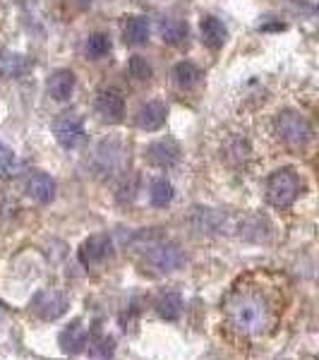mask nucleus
I'll list each match as a JSON object with an SVG mask.
<instances>
[{
    "mask_svg": "<svg viewBox=\"0 0 319 360\" xmlns=\"http://www.w3.org/2000/svg\"><path fill=\"white\" fill-rule=\"evenodd\" d=\"M276 298L259 286H235L223 300V315L228 327L242 339H264L278 322Z\"/></svg>",
    "mask_w": 319,
    "mask_h": 360,
    "instance_id": "obj_1",
    "label": "nucleus"
},
{
    "mask_svg": "<svg viewBox=\"0 0 319 360\" xmlns=\"http://www.w3.org/2000/svg\"><path fill=\"white\" fill-rule=\"evenodd\" d=\"M130 250L142 259L144 266L156 269L161 274L176 271L185 264V252L176 240L159 233L156 229H142L130 236Z\"/></svg>",
    "mask_w": 319,
    "mask_h": 360,
    "instance_id": "obj_2",
    "label": "nucleus"
},
{
    "mask_svg": "<svg viewBox=\"0 0 319 360\" xmlns=\"http://www.w3.org/2000/svg\"><path fill=\"white\" fill-rule=\"evenodd\" d=\"M274 132L276 137L293 152H305L315 139V127L295 108H283L274 115Z\"/></svg>",
    "mask_w": 319,
    "mask_h": 360,
    "instance_id": "obj_3",
    "label": "nucleus"
},
{
    "mask_svg": "<svg viewBox=\"0 0 319 360\" xmlns=\"http://www.w3.org/2000/svg\"><path fill=\"white\" fill-rule=\"evenodd\" d=\"M300 193H303V180H300L293 166L276 168L274 173H269L264 183L266 202L276 209H288L300 197Z\"/></svg>",
    "mask_w": 319,
    "mask_h": 360,
    "instance_id": "obj_4",
    "label": "nucleus"
},
{
    "mask_svg": "<svg viewBox=\"0 0 319 360\" xmlns=\"http://www.w3.org/2000/svg\"><path fill=\"white\" fill-rule=\"evenodd\" d=\"M53 137L63 149H77L84 144L86 130H84V120L77 113H60L53 120Z\"/></svg>",
    "mask_w": 319,
    "mask_h": 360,
    "instance_id": "obj_5",
    "label": "nucleus"
},
{
    "mask_svg": "<svg viewBox=\"0 0 319 360\" xmlns=\"http://www.w3.org/2000/svg\"><path fill=\"white\" fill-rule=\"evenodd\" d=\"M181 156H183V149L173 137H161V139H156V142L147 144V149H144L147 164H152L156 168H173L181 161Z\"/></svg>",
    "mask_w": 319,
    "mask_h": 360,
    "instance_id": "obj_6",
    "label": "nucleus"
},
{
    "mask_svg": "<svg viewBox=\"0 0 319 360\" xmlns=\"http://www.w3.org/2000/svg\"><path fill=\"white\" fill-rule=\"evenodd\" d=\"M96 113L101 115V120H106V123H120V120L125 118V98L120 94L115 86H103V89H98L96 94Z\"/></svg>",
    "mask_w": 319,
    "mask_h": 360,
    "instance_id": "obj_7",
    "label": "nucleus"
},
{
    "mask_svg": "<svg viewBox=\"0 0 319 360\" xmlns=\"http://www.w3.org/2000/svg\"><path fill=\"white\" fill-rule=\"evenodd\" d=\"M67 307H70L67 295L60 291H41L32 300L34 315L46 319V322H53V319L63 317L67 312Z\"/></svg>",
    "mask_w": 319,
    "mask_h": 360,
    "instance_id": "obj_8",
    "label": "nucleus"
},
{
    "mask_svg": "<svg viewBox=\"0 0 319 360\" xmlns=\"http://www.w3.org/2000/svg\"><path fill=\"white\" fill-rule=\"evenodd\" d=\"M168 120V103L161 101V98H154V101H147L139 106V111L135 115V123L139 130L144 132H156L166 125Z\"/></svg>",
    "mask_w": 319,
    "mask_h": 360,
    "instance_id": "obj_9",
    "label": "nucleus"
},
{
    "mask_svg": "<svg viewBox=\"0 0 319 360\" xmlns=\"http://www.w3.org/2000/svg\"><path fill=\"white\" fill-rule=\"evenodd\" d=\"M108 255H111V238H108V233H96V236H89L82 245H79L77 257L86 269H91V266L101 264Z\"/></svg>",
    "mask_w": 319,
    "mask_h": 360,
    "instance_id": "obj_10",
    "label": "nucleus"
},
{
    "mask_svg": "<svg viewBox=\"0 0 319 360\" xmlns=\"http://www.w3.org/2000/svg\"><path fill=\"white\" fill-rule=\"evenodd\" d=\"M74 86H77V77L70 68H58L48 75V82H46V89H48V96L53 101L63 103L70 101L74 94Z\"/></svg>",
    "mask_w": 319,
    "mask_h": 360,
    "instance_id": "obj_11",
    "label": "nucleus"
},
{
    "mask_svg": "<svg viewBox=\"0 0 319 360\" xmlns=\"http://www.w3.org/2000/svg\"><path fill=\"white\" fill-rule=\"evenodd\" d=\"M200 34H202V41H204V46L211 51L223 49L226 41H228V29H226L223 22L214 15H207L200 20Z\"/></svg>",
    "mask_w": 319,
    "mask_h": 360,
    "instance_id": "obj_12",
    "label": "nucleus"
},
{
    "mask_svg": "<svg viewBox=\"0 0 319 360\" xmlns=\"http://www.w3.org/2000/svg\"><path fill=\"white\" fill-rule=\"evenodd\" d=\"M161 39H164L166 46L171 49H183L190 41V27L185 20H178V17H164L161 20Z\"/></svg>",
    "mask_w": 319,
    "mask_h": 360,
    "instance_id": "obj_13",
    "label": "nucleus"
},
{
    "mask_svg": "<svg viewBox=\"0 0 319 360\" xmlns=\"http://www.w3.org/2000/svg\"><path fill=\"white\" fill-rule=\"evenodd\" d=\"M34 68V60L15 51H0V77L3 79H20Z\"/></svg>",
    "mask_w": 319,
    "mask_h": 360,
    "instance_id": "obj_14",
    "label": "nucleus"
},
{
    "mask_svg": "<svg viewBox=\"0 0 319 360\" xmlns=\"http://www.w3.org/2000/svg\"><path fill=\"white\" fill-rule=\"evenodd\" d=\"M56 180L44 171H37L32 178L27 180V195L39 205H48L56 200Z\"/></svg>",
    "mask_w": 319,
    "mask_h": 360,
    "instance_id": "obj_15",
    "label": "nucleus"
},
{
    "mask_svg": "<svg viewBox=\"0 0 319 360\" xmlns=\"http://www.w3.org/2000/svg\"><path fill=\"white\" fill-rule=\"evenodd\" d=\"M152 25L144 15H130L123 22V41L127 46H144L149 41Z\"/></svg>",
    "mask_w": 319,
    "mask_h": 360,
    "instance_id": "obj_16",
    "label": "nucleus"
},
{
    "mask_svg": "<svg viewBox=\"0 0 319 360\" xmlns=\"http://www.w3.org/2000/svg\"><path fill=\"white\" fill-rule=\"evenodd\" d=\"M202 77H204V75H202V68L195 65L193 60H181L173 65V82L185 91L195 89V86L202 82Z\"/></svg>",
    "mask_w": 319,
    "mask_h": 360,
    "instance_id": "obj_17",
    "label": "nucleus"
},
{
    "mask_svg": "<svg viewBox=\"0 0 319 360\" xmlns=\"http://www.w3.org/2000/svg\"><path fill=\"white\" fill-rule=\"evenodd\" d=\"M89 344V332L82 327V322H72L65 332L60 334V346L65 353H79L84 351V346Z\"/></svg>",
    "mask_w": 319,
    "mask_h": 360,
    "instance_id": "obj_18",
    "label": "nucleus"
},
{
    "mask_svg": "<svg viewBox=\"0 0 319 360\" xmlns=\"http://www.w3.org/2000/svg\"><path fill=\"white\" fill-rule=\"evenodd\" d=\"M156 312H159V317L161 319H166V322H176L178 317L183 315V298H181V293H173V291H168L164 295H159V300H156Z\"/></svg>",
    "mask_w": 319,
    "mask_h": 360,
    "instance_id": "obj_19",
    "label": "nucleus"
},
{
    "mask_svg": "<svg viewBox=\"0 0 319 360\" xmlns=\"http://www.w3.org/2000/svg\"><path fill=\"white\" fill-rule=\"evenodd\" d=\"M173 197H176V188H173L171 180H166V178H156L152 183V188H149V202H152L156 209H166L173 202Z\"/></svg>",
    "mask_w": 319,
    "mask_h": 360,
    "instance_id": "obj_20",
    "label": "nucleus"
},
{
    "mask_svg": "<svg viewBox=\"0 0 319 360\" xmlns=\"http://www.w3.org/2000/svg\"><path fill=\"white\" fill-rule=\"evenodd\" d=\"M221 221H223V217L216 209H195V214H193V224L200 233H204V231L207 233L209 231H219L221 229Z\"/></svg>",
    "mask_w": 319,
    "mask_h": 360,
    "instance_id": "obj_21",
    "label": "nucleus"
},
{
    "mask_svg": "<svg viewBox=\"0 0 319 360\" xmlns=\"http://www.w3.org/2000/svg\"><path fill=\"white\" fill-rule=\"evenodd\" d=\"M111 51H113V44H111V37H108V34L94 32L89 39H86V56H89L91 60H101V58H106Z\"/></svg>",
    "mask_w": 319,
    "mask_h": 360,
    "instance_id": "obj_22",
    "label": "nucleus"
},
{
    "mask_svg": "<svg viewBox=\"0 0 319 360\" xmlns=\"http://www.w3.org/2000/svg\"><path fill=\"white\" fill-rule=\"evenodd\" d=\"M127 72H130V77L137 79V82H149V79L154 77L152 63L144 56H132L130 60H127Z\"/></svg>",
    "mask_w": 319,
    "mask_h": 360,
    "instance_id": "obj_23",
    "label": "nucleus"
},
{
    "mask_svg": "<svg viewBox=\"0 0 319 360\" xmlns=\"http://www.w3.org/2000/svg\"><path fill=\"white\" fill-rule=\"evenodd\" d=\"M13 164H15V154L8 152V149L0 144V173L10 171V166H13Z\"/></svg>",
    "mask_w": 319,
    "mask_h": 360,
    "instance_id": "obj_24",
    "label": "nucleus"
},
{
    "mask_svg": "<svg viewBox=\"0 0 319 360\" xmlns=\"http://www.w3.org/2000/svg\"><path fill=\"white\" fill-rule=\"evenodd\" d=\"M82 3H91V0H82Z\"/></svg>",
    "mask_w": 319,
    "mask_h": 360,
    "instance_id": "obj_25",
    "label": "nucleus"
}]
</instances>
